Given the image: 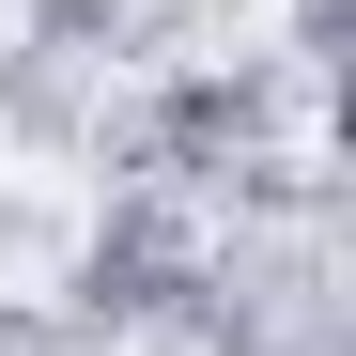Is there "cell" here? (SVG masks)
Listing matches in <instances>:
<instances>
[{
    "instance_id": "obj_1",
    "label": "cell",
    "mask_w": 356,
    "mask_h": 356,
    "mask_svg": "<svg viewBox=\"0 0 356 356\" xmlns=\"http://www.w3.org/2000/svg\"><path fill=\"white\" fill-rule=\"evenodd\" d=\"M202 279H217L202 202H170V186H108V202H93V232H78V264H63V325H78V341L186 325V310H202Z\"/></svg>"
},
{
    "instance_id": "obj_4",
    "label": "cell",
    "mask_w": 356,
    "mask_h": 356,
    "mask_svg": "<svg viewBox=\"0 0 356 356\" xmlns=\"http://www.w3.org/2000/svg\"><path fill=\"white\" fill-rule=\"evenodd\" d=\"M0 356H93L63 310H31V294H0Z\"/></svg>"
},
{
    "instance_id": "obj_2",
    "label": "cell",
    "mask_w": 356,
    "mask_h": 356,
    "mask_svg": "<svg viewBox=\"0 0 356 356\" xmlns=\"http://www.w3.org/2000/svg\"><path fill=\"white\" fill-rule=\"evenodd\" d=\"M78 124H93V78L47 47H0V140H78Z\"/></svg>"
},
{
    "instance_id": "obj_5",
    "label": "cell",
    "mask_w": 356,
    "mask_h": 356,
    "mask_svg": "<svg viewBox=\"0 0 356 356\" xmlns=\"http://www.w3.org/2000/svg\"><path fill=\"white\" fill-rule=\"evenodd\" d=\"M16 264H31V217H16V202H0V279H16Z\"/></svg>"
},
{
    "instance_id": "obj_3",
    "label": "cell",
    "mask_w": 356,
    "mask_h": 356,
    "mask_svg": "<svg viewBox=\"0 0 356 356\" xmlns=\"http://www.w3.org/2000/svg\"><path fill=\"white\" fill-rule=\"evenodd\" d=\"M16 47H47V63H78V78H108L140 47V0H31V31Z\"/></svg>"
}]
</instances>
